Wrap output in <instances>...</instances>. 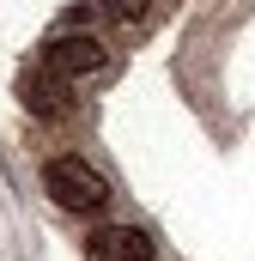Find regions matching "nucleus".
<instances>
[{"label": "nucleus", "mask_w": 255, "mask_h": 261, "mask_svg": "<svg viewBox=\"0 0 255 261\" xmlns=\"http://www.w3.org/2000/svg\"><path fill=\"white\" fill-rule=\"evenodd\" d=\"M18 103L43 122H61V116H73V85L55 79L49 67H31V73H18Z\"/></svg>", "instance_id": "7ed1b4c3"}, {"label": "nucleus", "mask_w": 255, "mask_h": 261, "mask_svg": "<svg viewBox=\"0 0 255 261\" xmlns=\"http://www.w3.org/2000/svg\"><path fill=\"white\" fill-rule=\"evenodd\" d=\"M43 67L67 85H91V79H110V49L91 31H55L43 43Z\"/></svg>", "instance_id": "f257e3e1"}, {"label": "nucleus", "mask_w": 255, "mask_h": 261, "mask_svg": "<svg viewBox=\"0 0 255 261\" xmlns=\"http://www.w3.org/2000/svg\"><path fill=\"white\" fill-rule=\"evenodd\" d=\"M152 231H140V225H104V231H91V243H85V261H152Z\"/></svg>", "instance_id": "20e7f679"}, {"label": "nucleus", "mask_w": 255, "mask_h": 261, "mask_svg": "<svg viewBox=\"0 0 255 261\" xmlns=\"http://www.w3.org/2000/svg\"><path fill=\"white\" fill-rule=\"evenodd\" d=\"M91 6H97V12H104L110 24H140L152 0H91Z\"/></svg>", "instance_id": "39448f33"}, {"label": "nucleus", "mask_w": 255, "mask_h": 261, "mask_svg": "<svg viewBox=\"0 0 255 261\" xmlns=\"http://www.w3.org/2000/svg\"><path fill=\"white\" fill-rule=\"evenodd\" d=\"M43 195L55 200L61 213H97L110 200V182L85 164V158H49L43 164Z\"/></svg>", "instance_id": "f03ea898"}]
</instances>
